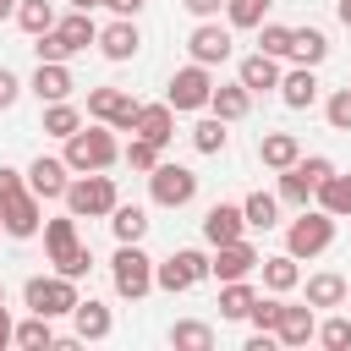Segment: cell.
<instances>
[{"label": "cell", "instance_id": "9a60e30c", "mask_svg": "<svg viewBox=\"0 0 351 351\" xmlns=\"http://www.w3.org/2000/svg\"><path fill=\"white\" fill-rule=\"evenodd\" d=\"M137 49H143V33H137L132 16H115L110 27H99V55L104 60H132Z\"/></svg>", "mask_w": 351, "mask_h": 351}, {"label": "cell", "instance_id": "e0dca14e", "mask_svg": "<svg viewBox=\"0 0 351 351\" xmlns=\"http://www.w3.org/2000/svg\"><path fill=\"white\" fill-rule=\"evenodd\" d=\"M274 340L280 346H307V340H318V318H313V302L307 307H280V324H274Z\"/></svg>", "mask_w": 351, "mask_h": 351}, {"label": "cell", "instance_id": "44dd1931", "mask_svg": "<svg viewBox=\"0 0 351 351\" xmlns=\"http://www.w3.org/2000/svg\"><path fill=\"white\" fill-rule=\"evenodd\" d=\"M208 110L219 115V121H241L247 110H252V93H247V82L236 77V82H214V93H208Z\"/></svg>", "mask_w": 351, "mask_h": 351}, {"label": "cell", "instance_id": "30bf717a", "mask_svg": "<svg viewBox=\"0 0 351 351\" xmlns=\"http://www.w3.org/2000/svg\"><path fill=\"white\" fill-rule=\"evenodd\" d=\"M208 93H214V77H208V66H197V60H186L181 71H170V82H165L170 110H208Z\"/></svg>", "mask_w": 351, "mask_h": 351}, {"label": "cell", "instance_id": "7dc6e473", "mask_svg": "<svg viewBox=\"0 0 351 351\" xmlns=\"http://www.w3.org/2000/svg\"><path fill=\"white\" fill-rule=\"evenodd\" d=\"M181 5H186V11L197 16V22H203V16H219V11H225V0H181Z\"/></svg>", "mask_w": 351, "mask_h": 351}, {"label": "cell", "instance_id": "ee69618b", "mask_svg": "<svg viewBox=\"0 0 351 351\" xmlns=\"http://www.w3.org/2000/svg\"><path fill=\"white\" fill-rule=\"evenodd\" d=\"M318 340H324L329 351H346V346H351V318H324V324H318Z\"/></svg>", "mask_w": 351, "mask_h": 351}, {"label": "cell", "instance_id": "d6986e66", "mask_svg": "<svg viewBox=\"0 0 351 351\" xmlns=\"http://www.w3.org/2000/svg\"><path fill=\"white\" fill-rule=\"evenodd\" d=\"M318 66H296V71H285L280 77V104L285 110H313L318 104V77H313Z\"/></svg>", "mask_w": 351, "mask_h": 351}, {"label": "cell", "instance_id": "f1b7e54d", "mask_svg": "<svg viewBox=\"0 0 351 351\" xmlns=\"http://www.w3.org/2000/svg\"><path fill=\"white\" fill-rule=\"evenodd\" d=\"M313 203H318V208H329L335 219H351V176H340V170H329Z\"/></svg>", "mask_w": 351, "mask_h": 351}, {"label": "cell", "instance_id": "b9f144b4", "mask_svg": "<svg viewBox=\"0 0 351 351\" xmlns=\"http://www.w3.org/2000/svg\"><path fill=\"white\" fill-rule=\"evenodd\" d=\"M324 115H329V126H335V132H351V82L329 93V104H324Z\"/></svg>", "mask_w": 351, "mask_h": 351}, {"label": "cell", "instance_id": "7402d4cb", "mask_svg": "<svg viewBox=\"0 0 351 351\" xmlns=\"http://www.w3.org/2000/svg\"><path fill=\"white\" fill-rule=\"evenodd\" d=\"M132 132L165 148V143L176 137V110H170V99H165V104H143V110H137V126H132Z\"/></svg>", "mask_w": 351, "mask_h": 351}, {"label": "cell", "instance_id": "83f0119b", "mask_svg": "<svg viewBox=\"0 0 351 351\" xmlns=\"http://www.w3.org/2000/svg\"><path fill=\"white\" fill-rule=\"evenodd\" d=\"M346 296H351V280L346 274H329V269L324 274H307V302L313 307H340Z\"/></svg>", "mask_w": 351, "mask_h": 351}, {"label": "cell", "instance_id": "5b68a950", "mask_svg": "<svg viewBox=\"0 0 351 351\" xmlns=\"http://www.w3.org/2000/svg\"><path fill=\"white\" fill-rule=\"evenodd\" d=\"M110 285H115V296L143 302V296L154 291V258H148L137 241H121L115 258H110Z\"/></svg>", "mask_w": 351, "mask_h": 351}, {"label": "cell", "instance_id": "2e32d148", "mask_svg": "<svg viewBox=\"0 0 351 351\" xmlns=\"http://www.w3.org/2000/svg\"><path fill=\"white\" fill-rule=\"evenodd\" d=\"M27 186H33L38 197H66V186H71V165H66V159L38 154V159L27 165Z\"/></svg>", "mask_w": 351, "mask_h": 351}, {"label": "cell", "instance_id": "7c38bea8", "mask_svg": "<svg viewBox=\"0 0 351 351\" xmlns=\"http://www.w3.org/2000/svg\"><path fill=\"white\" fill-rule=\"evenodd\" d=\"M186 49H192V60H197V66H225V60H230V49H236V38H230V22L219 27L214 16H203V22L192 27Z\"/></svg>", "mask_w": 351, "mask_h": 351}, {"label": "cell", "instance_id": "60d3db41", "mask_svg": "<svg viewBox=\"0 0 351 351\" xmlns=\"http://www.w3.org/2000/svg\"><path fill=\"white\" fill-rule=\"evenodd\" d=\"M121 159H126L132 170H143V176H148V170L159 165V143H148V137H137V132H132V143H126V154H121Z\"/></svg>", "mask_w": 351, "mask_h": 351}, {"label": "cell", "instance_id": "9c48e42d", "mask_svg": "<svg viewBox=\"0 0 351 351\" xmlns=\"http://www.w3.org/2000/svg\"><path fill=\"white\" fill-rule=\"evenodd\" d=\"M208 274H214V269H208V258H203L197 247H181V252H170L165 263H154V285L170 291V296H176V291H192V285L208 280Z\"/></svg>", "mask_w": 351, "mask_h": 351}, {"label": "cell", "instance_id": "603a6c76", "mask_svg": "<svg viewBox=\"0 0 351 351\" xmlns=\"http://www.w3.org/2000/svg\"><path fill=\"white\" fill-rule=\"evenodd\" d=\"M44 247H49V263H55V269L82 247V241H77V214H71V208H66L60 219H49V225H44Z\"/></svg>", "mask_w": 351, "mask_h": 351}, {"label": "cell", "instance_id": "6da1fadb", "mask_svg": "<svg viewBox=\"0 0 351 351\" xmlns=\"http://www.w3.org/2000/svg\"><path fill=\"white\" fill-rule=\"evenodd\" d=\"M38 203H44V197L27 186V170L0 165V230L16 236V241L38 236V225H44V208H38Z\"/></svg>", "mask_w": 351, "mask_h": 351}, {"label": "cell", "instance_id": "7a4b0ae2", "mask_svg": "<svg viewBox=\"0 0 351 351\" xmlns=\"http://www.w3.org/2000/svg\"><path fill=\"white\" fill-rule=\"evenodd\" d=\"M60 159L71 165V176H88V170H110V165L121 159L115 126H104V121H93V126H77V132L66 137V154H60Z\"/></svg>", "mask_w": 351, "mask_h": 351}, {"label": "cell", "instance_id": "ba28073f", "mask_svg": "<svg viewBox=\"0 0 351 351\" xmlns=\"http://www.w3.org/2000/svg\"><path fill=\"white\" fill-rule=\"evenodd\" d=\"M335 165L324 159V154H313V159H296L291 170H280V203H296V208H307L313 197H318V186H324V176H329Z\"/></svg>", "mask_w": 351, "mask_h": 351}, {"label": "cell", "instance_id": "ffe728a7", "mask_svg": "<svg viewBox=\"0 0 351 351\" xmlns=\"http://www.w3.org/2000/svg\"><path fill=\"white\" fill-rule=\"evenodd\" d=\"M236 77L247 82V93H269V88H280V77H285V71H280V60H274V55L252 49V55L236 66Z\"/></svg>", "mask_w": 351, "mask_h": 351}, {"label": "cell", "instance_id": "db71d44e", "mask_svg": "<svg viewBox=\"0 0 351 351\" xmlns=\"http://www.w3.org/2000/svg\"><path fill=\"white\" fill-rule=\"evenodd\" d=\"M0 302H5V285H0Z\"/></svg>", "mask_w": 351, "mask_h": 351}, {"label": "cell", "instance_id": "d590c367", "mask_svg": "<svg viewBox=\"0 0 351 351\" xmlns=\"http://www.w3.org/2000/svg\"><path fill=\"white\" fill-rule=\"evenodd\" d=\"M55 318H44V313H33L27 324H16V346L22 351H49L55 346V329H49Z\"/></svg>", "mask_w": 351, "mask_h": 351}, {"label": "cell", "instance_id": "e575fe53", "mask_svg": "<svg viewBox=\"0 0 351 351\" xmlns=\"http://www.w3.org/2000/svg\"><path fill=\"white\" fill-rule=\"evenodd\" d=\"M230 121H219V115H203L197 126H192V148L197 154H225V143H230V132H225Z\"/></svg>", "mask_w": 351, "mask_h": 351}, {"label": "cell", "instance_id": "3957f363", "mask_svg": "<svg viewBox=\"0 0 351 351\" xmlns=\"http://www.w3.org/2000/svg\"><path fill=\"white\" fill-rule=\"evenodd\" d=\"M77 219H110L115 214V203H121V192H115V176H104V170H88V176H71V186H66V197H60Z\"/></svg>", "mask_w": 351, "mask_h": 351}, {"label": "cell", "instance_id": "484cf974", "mask_svg": "<svg viewBox=\"0 0 351 351\" xmlns=\"http://www.w3.org/2000/svg\"><path fill=\"white\" fill-rule=\"evenodd\" d=\"M258 159H263L269 170H291V165L302 159V143H296L291 132H269V137L258 143Z\"/></svg>", "mask_w": 351, "mask_h": 351}, {"label": "cell", "instance_id": "681fc988", "mask_svg": "<svg viewBox=\"0 0 351 351\" xmlns=\"http://www.w3.org/2000/svg\"><path fill=\"white\" fill-rule=\"evenodd\" d=\"M104 5H110V11H115V16H137V11H143V5H148V0H104Z\"/></svg>", "mask_w": 351, "mask_h": 351}, {"label": "cell", "instance_id": "4dcf8cb0", "mask_svg": "<svg viewBox=\"0 0 351 351\" xmlns=\"http://www.w3.org/2000/svg\"><path fill=\"white\" fill-rule=\"evenodd\" d=\"M77 126H82V110H77L71 99H55V104H44V132H49V137H60V143H66Z\"/></svg>", "mask_w": 351, "mask_h": 351}, {"label": "cell", "instance_id": "8fae6325", "mask_svg": "<svg viewBox=\"0 0 351 351\" xmlns=\"http://www.w3.org/2000/svg\"><path fill=\"white\" fill-rule=\"evenodd\" d=\"M137 99L126 93V88H88V115L93 121H104V126H115V132H132L137 126Z\"/></svg>", "mask_w": 351, "mask_h": 351}, {"label": "cell", "instance_id": "74e56055", "mask_svg": "<svg viewBox=\"0 0 351 351\" xmlns=\"http://www.w3.org/2000/svg\"><path fill=\"white\" fill-rule=\"evenodd\" d=\"M16 22H22V33H33V38H38V33H49L60 16H55V5H49V0H22V5H16Z\"/></svg>", "mask_w": 351, "mask_h": 351}, {"label": "cell", "instance_id": "d6a6232c", "mask_svg": "<svg viewBox=\"0 0 351 351\" xmlns=\"http://www.w3.org/2000/svg\"><path fill=\"white\" fill-rule=\"evenodd\" d=\"M110 230H115V241H143V236H148V214H143L137 203H115Z\"/></svg>", "mask_w": 351, "mask_h": 351}, {"label": "cell", "instance_id": "f907efd6", "mask_svg": "<svg viewBox=\"0 0 351 351\" xmlns=\"http://www.w3.org/2000/svg\"><path fill=\"white\" fill-rule=\"evenodd\" d=\"M335 16H340V27H351V0H340V5H335Z\"/></svg>", "mask_w": 351, "mask_h": 351}, {"label": "cell", "instance_id": "cb8c5ba5", "mask_svg": "<svg viewBox=\"0 0 351 351\" xmlns=\"http://www.w3.org/2000/svg\"><path fill=\"white\" fill-rule=\"evenodd\" d=\"M71 324H77V340H110V329H115L110 307H104V302H93V296L71 307Z\"/></svg>", "mask_w": 351, "mask_h": 351}, {"label": "cell", "instance_id": "52a82bcc", "mask_svg": "<svg viewBox=\"0 0 351 351\" xmlns=\"http://www.w3.org/2000/svg\"><path fill=\"white\" fill-rule=\"evenodd\" d=\"M148 197L159 203V208H186L192 197H197V170H186V165H154L148 170Z\"/></svg>", "mask_w": 351, "mask_h": 351}, {"label": "cell", "instance_id": "277c9868", "mask_svg": "<svg viewBox=\"0 0 351 351\" xmlns=\"http://www.w3.org/2000/svg\"><path fill=\"white\" fill-rule=\"evenodd\" d=\"M335 247V214L329 208H302L291 225H285V252L302 263V258H318Z\"/></svg>", "mask_w": 351, "mask_h": 351}, {"label": "cell", "instance_id": "ac0fdd59", "mask_svg": "<svg viewBox=\"0 0 351 351\" xmlns=\"http://www.w3.org/2000/svg\"><path fill=\"white\" fill-rule=\"evenodd\" d=\"M33 93H38V104H55V99H71V71H66V60H38V71H33V82H27Z\"/></svg>", "mask_w": 351, "mask_h": 351}, {"label": "cell", "instance_id": "f35d334b", "mask_svg": "<svg viewBox=\"0 0 351 351\" xmlns=\"http://www.w3.org/2000/svg\"><path fill=\"white\" fill-rule=\"evenodd\" d=\"M274 0H225V22L230 27H263Z\"/></svg>", "mask_w": 351, "mask_h": 351}, {"label": "cell", "instance_id": "5bb4252c", "mask_svg": "<svg viewBox=\"0 0 351 351\" xmlns=\"http://www.w3.org/2000/svg\"><path fill=\"white\" fill-rule=\"evenodd\" d=\"M241 236H247L241 203H214V208L203 214V241H208V247H225V241H241Z\"/></svg>", "mask_w": 351, "mask_h": 351}, {"label": "cell", "instance_id": "836d02e7", "mask_svg": "<svg viewBox=\"0 0 351 351\" xmlns=\"http://www.w3.org/2000/svg\"><path fill=\"white\" fill-rule=\"evenodd\" d=\"M252 302H258V291H252L247 280H225V285H219V318H247Z\"/></svg>", "mask_w": 351, "mask_h": 351}, {"label": "cell", "instance_id": "1f68e13d", "mask_svg": "<svg viewBox=\"0 0 351 351\" xmlns=\"http://www.w3.org/2000/svg\"><path fill=\"white\" fill-rule=\"evenodd\" d=\"M241 214H247V230H274L280 225V197L274 192H252L241 203Z\"/></svg>", "mask_w": 351, "mask_h": 351}, {"label": "cell", "instance_id": "8d00e7d4", "mask_svg": "<svg viewBox=\"0 0 351 351\" xmlns=\"http://www.w3.org/2000/svg\"><path fill=\"white\" fill-rule=\"evenodd\" d=\"M170 346H181V351H208V346H214V329L197 324V318H181V324H170Z\"/></svg>", "mask_w": 351, "mask_h": 351}, {"label": "cell", "instance_id": "4fadbf2b", "mask_svg": "<svg viewBox=\"0 0 351 351\" xmlns=\"http://www.w3.org/2000/svg\"><path fill=\"white\" fill-rule=\"evenodd\" d=\"M263 258H258V247L241 236V241H225V247H214V258H208V269H214V280L225 285V280H247L252 269H258Z\"/></svg>", "mask_w": 351, "mask_h": 351}, {"label": "cell", "instance_id": "8992f818", "mask_svg": "<svg viewBox=\"0 0 351 351\" xmlns=\"http://www.w3.org/2000/svg\"><path fill=\"white\" fill-rule=\"evenodd\" d=\"M22 302H27V313H44V318H71V307H77L82 296H77V280H66V274L55 269V274H33V280L22 285Z\"/></svg>", "mask_w": 351, "mask_h": 351}, {"label": "cell", "instance_id": "ab89813d", "mask_svg": "<svg viewBox=\"0 0 351 351\" xmlns=\"http://www.w3.org/2000/svg\"><path fill=\"white\" fill-rule=\"evenodd\" d=\"M258 49L274 55V60H291V27L285 22H263L258 27Z\"/></svg>", "mask_w": 351, "mask_h": 351}, {"label": "cell", "instance_id": "f6af8a7d", "mask_svg": "<svg viewBox=\"0 0 351 351\" xmlns=\"http://www.w3.org/2000/svg\"><path fill=\"white\" fill-rule=\"evenodd\" d=\"M33 49H38V60H71V49H66V38L49 27V33H38L33 38Z\"/></svg>", "mask_w": 351, "mask_h": 351}, {"label": "cell", "instance_id": "7bdbcfd3", "mask_svg": "<svg viewBox=\"0 0 351 351\" xmlns=\"http://www.w3.org/2000/svg\"><path fill=\"white\" fill-rule=\"evenodd\" d=\"M280 307H285L280 296H258V302H252V313H247V324H252V329H269V335H274V324H280Z\"/></svg>", "mask_w": 351, "mask_h": 351}, {"label": "cell", "instance_id": "816d5d0a", "mask_svg": "<svg viewBox=\"0 0 351 351\" xmlns=\"http://www.w3.org/2000/svg\"><path fill=\"white\" fill-rule=\"evenodd\" d=\"M71 11H93V5H104V0H66Z\"/></svg>", "mask_w": 351, "mask_h": 351}, {"label": "cell", "instance_id": "f546056e", "mask_svg": "<svg viewBox=\"0 0 351 351\" xmlns=\"http://www.w3.org/2000/svg\"><path fill=\"white\" fill-rule=\"evenodd\" d=\"M55 33L66 38V49H71V55H82L88 44H99V27H93V16H88V11H71V16H60V22H55Z\"/></svg>", "mask_w": 351, "mask_h": 351}, {"label": "cell", "instance_id": "4316f807", "mask_svg": "<svg viewBox=\"0 0 351 351\" xmlns=\"http://www.w3.org/2000/svg\"><path fill=\"white\" fill-rule=\"evenodd\" d=\"M296 285H302V269H296V258H291V252H274V258H263V291L285 296V291H296Z\"/></svg>", "mask_w": 351, "mask_h": 351}, {"label": "cell", "instance_id": "c3c4849f", "mask_svg": "<svg viewBox=\"0 0 351 351\" xmlns=\"http://www.w3.org/2000/svg\"><path fill=\"white\" fill-rule=\"evenodd\" d=\"M5 346H16V324H11V313H5V302H0V351Z\"/></svg>", "mask_w": 351, "mask_h": 351}, {"label": "cell", "instance_id": "bcb514c9", "mask_svg": "<svg viewBox=\"0 0 351 351\" xmlns=\"http://www.w3.org/2000/svg\"><path fill=\"white\" fill-rule=\"evenodd\" d=\"M16 93H22V77H16L11 66H0V110H11V104H16Z\"/></svg>", "mask_w": 351, "mask_h": 351}, {"label": "cell", "instance_id": "f5cc1de1", "mask_svg": "<svg viewBox=\"0 0 351 351\" xmlns=\"http://www.w3.org/2000/svg\"><path fill=\"white\" fill-rule=\"evenodd\" d=\"M16 5H22V0H0V16H11V11H16Z\"/></svg>", "mask_w": 351, "mask_h": 351}, {"label": "cell", "instance_id": "d4e9b609", "mask_svg": "<svg viewBox=\"0 0 351 351\" xmlns=\"http://www.w3.org/2000/svg\"><path fill=\"white\" fill-rule=\"evenodd\" d=\"M291 60L296 66H324L329 60V38L318 27H291Z\"/></svg>", "mask_w": 351, "mask_h": 351}]
</instances>
